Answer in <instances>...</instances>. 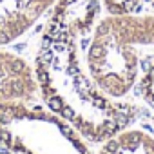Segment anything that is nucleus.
Masks as SVG:
<instances>
[{
  "mask_svg": "<svg viewBox=\"0 0 154 154\" xmlns=\"http://www.w3.org/2000/svg\"><path fill=\"white\" fill-rule=\"evenodd\" d=\"M102 0H56L35 58V80L44 103L85 140L103 143L127 129L138 107L107 96L80 58L85 36L94 31Z\"/></svg>",
  "mask_w": 154,
  "mask_h": 154,
  "instance_id": "nucleus-1",
  "label": "nucleus"
},
{
  "mask_svg": "<svg viewBox=\"0 0 154 154\" xmlns=\"http://www.w3.org/2000/svg\"><path fill=\"white\" fill-rule=\"evenodd\" d=\"M143 47H154V15H107L93 31L85 65L111 98L125 96L138 82Z\"/></svg>",
  "mask_w": 154,
  "mask_h": 154,
  "instance_id": "nucleus-2",
  "label": "nucleus"
},
{
  "mask_svg": "<svg viewBox=\"0 0 154 154\" xmlns=\"http://www.w3.org/2000/svg\"><path fill=\"white\" fill-rule=\"evenodd\" d=\"M85 138L45 103L0 102V150L13 154H91Z\"/></svg>",
  "mask_w": 154,
  "mask_h": 154,
  "instance_id": "nucleus-3",
  "label": "nucleus"
},
{
  "mask_svg": "<svg viewBox=\"0 0 154 154\" xmlns=\"http://www.w3.org/2000/svg\"><path fill=\"white\" fill-rule=\"evenodd\" d=\"M54 4L56 0H0V45L29 31Z\"/></svg>",
  "mask_w": 154,
  "mask_h": 154,
  "instance_id": "nucleus-4",
  "label": "nucleus"
},
{
  "mask_svg": "<svg viewBox=\"0 0 154 154\" xmlns=\"http://www.w3.org/2000/svg\"><path fill=\"white\" fill-rule=\"evenodd\" d=\"M98 154H154V136L140 129H123L105 140Z\"/></svg>",
  "mask_w": 154,
  "mask_h": 154,
  "instance_id": "nucleus-5",
  "label": "nucleus"
},
{
  "mask_svg": "<svg viewBox=\"0 0 154 154\" xmlns=\"http://www.w3.org/2000/svg\"><path fill=\"white\" fill-rule=\"evenodd\" d=\"M111 15H154V0H102Z\"/></svg>",
  "mask_w": 154,
  "mask_h": 154,
  "instance_id": "nucleus-6",
  "label": "nucleus"
},
{
  "mask_svg": "<svg viewBox=\"0 0 154 154\" xmlns=\"http://www.w3.org/2000/svg\"><path fill=\"white\" fill-rule=\"evenodd\" d=\"M138 91L140 96L143 98V102L154 109V63L150 67H147V71L141 74V78L138 82Z\"/></svg>",
  "mask_w": 154,
  "mask_h": 154,
  "instance_id": "nucleus-7",
  "label": "nucleus"
}]
</instances>
